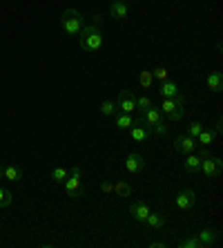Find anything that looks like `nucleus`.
<instances>
[{
	"label": "nucleus",
	"mask_w": 223,
	"mask_h": 248,
	"mask_svg": "<svg viewBox=\"0 0 223 248\" xmlns=\"http://www.w3.org/2000/svg\"><path fill=\"white\" fill-rule=\"evenodd\" d=\"M174 206L178 208V210H192V208L196 206V192L190 190V188H185V190H181L177 197H174Z\"/></svg>",
	"instance_id": "6"
},
{
	"label": "nucleus",
	"mask_w": 223,
	"mask_h": 248,
	"mask_svg": "<svg viewBox=\"0 0 223 248\" xmlns=\"http://www.w3.org/2000/svg\"><path fill=\"white\" fill-rule=\"evenodd\" d=\"M0 179H2V168H0Z\"/></svg>",
	"instance_id": "34"
},
{
	"label": "nucleus",
	"mask_w": 223,
	"mask_h": 248,
	"mask_svg": "<svg viewBox=\"0 0 223 248\" xmlns=\"http://www.w3.org/2000/svg\"><path fill=\"white\" fill-rule=\"evenodd\" d=\"M85 27V16L78 9H65L60 16V29L69 36H78L80 29Z\"/></svg>",
	"instance_id": "2"
},
{
	"label": "nucleus",
	"mask_w": 223,
	"mask_h": 248,
	"mask_svg": "<svg viewBox=\"0 0 223 248\" xmlns=\"http://www.w3.org/2000/svg\"><path fill=\"white\" fill-rule=\"evenodd\" d=\"M138 83H141L143 90H152V87H154V76H152V72H149V69L138 72Z\"/></svg>",
	"instance_id": "22"
},
{
	"label": "nucleus",
	"mask_w": 223,
	"mask_h": 248,
	"mask_svg": "<svg viewBox=\"0 0 223 248\" xmlns=\"http://www.w3.org/2000/svg\"><path fill=\"white\" fill-rule=\"evenodd\" d=\"M125 170L132 174V177H136L138 172H143V170H145V159L138 155V152H132V155H127Z\"/></svg>",
	"instance_id": "9"
},
{
	"label": "nucleus",
	"mask_w": 223,
	"mask_h": 248,
	"mask_svg": "<svg viewBox=\"0 0 223 248\" xmlns=\"http://www.w3.org/2000/svg\"><path fill=\"white\" fill-rule=\"evenodd\" d=\"M178 246L181 248H199V239H196V235L194 237H185V239L178 242Z\"/></svg>",
	"instance_id": "30"
},
{
	"label": "nucleus",
	"mask_w": 223,
	"mask_h": 248,
	"mask_svg": "<svg viewBox=\"0 0 223 248\" xmlns=\"http://www.w3.org/2000/svg\"><path fill=\"white\" fill-rule=\"evenodd\" d=\"M196 148H199V143H196V139L190 137V134H178V137L174 139V150L177 152L188 155V152H194Z\"/></svg>",
	"instance_id": "8"
},
{
	"label": "nucleus",
	"mask_w": 223,
	"mask_h": 248,
	"mask_svg": "<svg viewBox=\"0 0 223 248\" xmlns=\"http://www.w3.org/2000/svg\"><path fill=\"white\" fill-rule=\"evenodd\" d=\"M98 112H101L103 116H114L116 112H119V108H116L114 101H103V103H101V108H98Z\"/></svg>",
	"instance_id": "24"
},
{
	"label": "nucleus",
	"mask_w": 223,
	"mask_h": 248,
	"mask_svg": "<svg viewBox=\"0 0 223 248\" xmlns=\"http://www.w3.org/2000/svg\"><path fill=\"white\" fill-rule=\"evenodd\" d=\"M152 101H149L148 96H138L136 98V112H143V110H148V108H152Z\"/></svg>",
	"instance_id": "29"
},
{
	"label": "nucleus",
	"mask_w": 223,
	"mask_h": 248,
	"mask_svg": "<svg viewBox=\"0 0 223 248\" xmlns=\"http://www.w3.org/2000/svg\"><path fill=\"white\" fill-rule=\"evenodd\" d=\"M107 12H109V16L112 18L123 20V18H127V14H130V5H127V0H112Z\"/></svg>",
	"instance_id": "12"
},
{
	"label": "nucleus",
	"mask_w": 223,
	"mask_h": 248,
	"mask_svg": "<svg viewBox=\"0 0 223 248\" xmlns=\"http://www.w3.org/2000/svg\"><path fill=\"white\" fill-rule=\"evenodd\" d=\"M114 192L119 197H130V192H132V188H130V184L127 181H116V186H114Z\"/></svg>",
	"instance_id": "26"
},
{
	"label": "nucleus",
	"mask_w": 223,
	"mask_h": 248,
	"mask_svg": "<svg viewBox=\"0 0 223 248\" xmlns=\"http://www.w3.org/2000/svg\"><path fill=\"white\" fill-rule=\"evenodd\" d=\"M221 170H223V161L219 159V156H203L201 159V170L199 172L206 177V179H217L219 174H221Z\"/></svg>",
	"instance_id": "4"
},
{
	"label": "nucleus",
	"mask_w": 223,
	"mask_h": 248,
	"mask_svg": "<svg viewBox=\"0 0 223 248\" xmlns=\"http://www.w3.org/2000/svg\"><path fill=\"white\" fill-rule=\"evenodd\" d=\"M14 203V195L9 188H5V186H0V208H9Z\"/></svg>",
	"instance_id": "23"
},
{
	"label": "nucleus",
	"mask_w": 223,
	"mask_h": 248,
	"mask_svg": "<svg viewBox=\"0 0 223 248\" xmlns=\"http://www.w3.org/2000/svg\"><path fill=\"white\" fill-rule=\"evenodd\" d=\"M161 114L163 116H167L170 121H174V123H178L181 119H183V114H185V98L178 94V96H174V98H163V103H161Z\"/></svg>",
	"instance_id": "3"
},
{
	"label": "nucleus",
	"mask_w": 223,
	"mask_h": 248,
	"mask_svg": "<svg viewBox=\"0 0 223 248\" xmlns=\"http://www.w3.org/2000/svg\"><path fill=\"white\" fill-rule=\"evenodd\" d=\"M159 94L163 98H174V96H178V85L174 81H161Z\"/></svg>",
	"instance_id": "17"
},
{
	"label": "nucleus",
	"mask_w": 223,
	"mask_h": 248,
	"mask_svg": "<svg viewBox=\"0 0 223 248\" xmlns=\"http://www.w3.org/2000/svg\"><path fill=\"white\" fill-rule=\"evenodd\" d=\"M130 215H132V219L138 221V224H145V219H148V215H149V206L145 202H134L130 206Z\"/></svg>",
	"instance_id": "10"
},
{
	"label": "nucleus",
	"mask_w": 223,
	"mask_h": 248,
	"mask_svg": "<svg viewBox=\"0 0 223 248\" xmlns=\"http://www.w3.org/2000/svg\"><path fill=\"white\" fill-rule=\"evenodd\" d=\"M103 190L105 192H112V190H114V186H112V184H103Z\"/></svg>",
	"instance_id": "33"
},
{
	"label": "nucleus",
	"mask_w": 223,
	"mask_h": 248,
	"mask_svg": "<svg viewBox=\"0 0 223 248\" xmlns=\"http://www.w3.org/2000/svg\"><path fill=\"white\" fill-rule=\"evenodd\" d=\"M199 239V248H208V246H214L219 242V232L212 231V228H203V231L196 235Z\"/></svg>",
	"instance_id": "14"
},
{
	"label": "nucleus",
	"mask_w": 223,
	"mask_h": 248,
	"mask_svg": "<svg viewBox=\"0 0 223 248\" xmlns=\"http://www.w3.org/2000/svg\"><path fill=\"white\" fill-rule=\"evenodd\" d=\"M145 224H148L149 228H154V231H159V228H163V226H165V215H161V213H152V210H149V215H148V219H145Z\"/></svg>",
	"instance_id": "20"
},
{
	"label": "nucleus",
	"mask_w": 223,
	"mask_h": 248,
	"mask_svg": "<svg viewBox=\"0 0 223 248\" xmlns=\"http://www.w3.org/2000/svg\"><path fill=\"white\" fill-rule=\"evenodd\" d=\"M206 85H208V90H210V92L219 94L223 90V74H221V72H210V74L206 76Z\"/></svg>",
	"instance_id": "15"
},
{
	"label": "nucleus",
	"mask_w": 223,
	"mask_h": 248,
	"mask_svg": "<svg viewBox=\"0 0 223 248\" xmlns=\"http://www.w3.org/2000/svg\"><path fill=\"white\" fill-rule=\"evenodd\" d=\"M183 170L190 174H196L201 170V156L194 155V152H188L183 159Z\"/></svg>",
	"instance_id": "16"
},
{
	"label": "nucleus",
	"mask_w": 223,
	"mask_h": 248,
	"mask_svg": "<svg viewBox=\"0 0 223 248\" xmlns=\"http://www.w3.org/2000/svg\"><path fill=\"white\" fill-rule=\"evenodd\" d=\"M116 108H119V112L134 114V112H136V96H134L130 90H120L119 101H116Z\"/></svg>",
	"instance_id": "5"
},
{
	"label": "nucleus",
	"mask_w": 223,
	"mask_h": 248,
	"mask_svg": "<svg viewBox=\"0 0 223 248\" xmlns=\"http://www.w3.org/2000/svg\"><path fill=\"white\" fill-rule=\"evenodd\" d=\"M138 121L145 123L148 127H154L156 123L163 121V114H161V110H156L154 105H152V108H148V110L141 112V119H138Z\"/></svg>",
	"instance_id": "13"
},
{
	"label": "nucleus",
	"mask_w": 223,
	"mask_h": 248,
	"mask_svg": "<svg viewBox=\"0 0 223 248\" xmlns=\"http://www.w3.org/2000/svg\"><path fill=\"white\" fill-rule=\"evenodd\" d=\"M114 116H116L114 125L119 127V130H130V127L136 123V121H134V116H132V114H125V112H116Z\"/></svg>",
	"instance_id": "19"
},
{
	"label": "nucleus",
	"mask_w": 223,
	"mask_h": 248,
	"mask_svg": "<svg viewBox=\"0 0 223 248\" xmlns=\"http://www.w3.org/2000/svg\"><path fill=\"white\" fill-rule=\"evenodd\" d=\"M67 170L65 168H54L52 174H49V179L54 181V184H65V179H67Z\"/></svg>",
	"instance_id": "25"
},
{
	"label": "nucleus",
	"mask_w": 223,
	"mask_h": 248,
	"mask_svg": "<svg viewBox=\"0 0 223 248\" xmlns=\"http://www.w3.org/2000/svg\"><path fill=\"white\" fill-rule=\"evenodd\" d=\"M152 76H154V81H167V69L165 67H156L154 72H152Z\"/></svg>",
	"instance_id": "31"
},
{
	"label": "nucleus",
	"mask_w": 223,
	"mask_h": 248,
	"mask_svg": "<svg viewBox=\"0 0 223 248\" xmlns=\"http://www.w3.org/2000/svg\"><path fill=\"white\" fill-rule=\"evenodd\" d=\"M78 45L80 49H85L87 54H96L103 47V31L98 29V25H85L78 34Z\"/></svg>",
	"instance_id": "1"
},
{
	"label": "nucleus",
	"mask_w": 223,
	"mask_h": 248,
	"mask_svg": "<svg viewBox=\"0 0 223 248\" xmlns=\"http://www.w3.org/2000/svg\"><path fill=\"white\" fill-rule=\"evenodd\" d=\"M152 132L159 134V137H167V132H170V125H167V121H161V123H156V125L152 127Z\"/></svg>",
	"instance_id": "28"
},
{
	"label": "nucleus",
	"mask_w": 223,
	"mask_h": 248,
	"mask_svg": "<svg viewBox=\"0 0 223 248\" xmlns=\"http://www.w3.org/2000/svg\"><path fill=\"white\" fill-rule=\"evenodd\" d=\"M65 192H67L69 197H78L80 195V168H72L67 174V179H65Z\"/></svg>",
	"instance_id": "7"
},
{
	"label": "nucleus",
	"mask_w": 223,
	"mask_h": 248,
	"mask_svg": "<svg viewBox=\"0 0 223 248\" xmlns=\"http://www.w3.org/2000/svg\"><path fill=\"white\" fill-rule=\"evenodd\" d=\"M130 137L132 141H138V143H143V141H148L149 137H152V127H148L145 123H134V125L130 127Z\"/></svg>",
	"instance_id": "11"
},
{
	"label": "nucleus",
	"mask_w": 223,
	"mask_h": 248,
	"mask_svg": "<svg viewBox=\"0 0 223 248\" xmlns=\"http://www.w3.org/2000/svg\"><path fill=\"white\" fill-rule=\"evenodd\" d=\"M2 179L16 184V181L23 179V170H20L18 166H5V168H2Z\"/></svg>",
	"instance_id": "18"
},
{
	"label": "nucleus",
	"mask_w": 223,
	"mask_h": 248,
	"mask_svg": "<svg viewBox=\"0 0 223 248\" xmlns=\"http://www.w3.org/2000/svg\"><path fill=\"white\" fill-rule=\"evenodd\" d=\"M203 127H206V125H203V123H201V121H192V123H190V125H188V134H190V137H199V134H201V130H203Z\"/></svg>",
	"instance_id": "27"
},
{
	"label": "nucleus",
	"mask_w": 223,
	"mask_h": 248,
	"mask_svg": "<svg viewBox=\"0 0 223 248\" xmlns=\"http://www.w3.org/2000/svg\"><path fill=\"white\" fill-rule=\"evenodd\" d=\"M165 242H149V248H165Z\"/></svg>",
	"instance_id": "32"
},
{
	"label": "nucleus",
	"mask_w": 223,
	"mask_h": 248,
	"mask_svg": "<svg viewBox=\"0 0 223 248\" xmlns=\"http://www.w3.org/2000/svg\"><path fill=\"white\" fill-rule=\"evenodd\" d=\"M196 143L203 145V148H210V145L214 143V132H212V130H208V127H203V130H201V134L196 137Z\"/></svg>",
	"instance_id": "21"
}]
</instances>
